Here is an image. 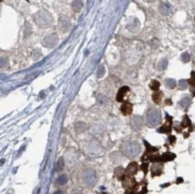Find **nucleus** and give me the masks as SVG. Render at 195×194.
I'll return each instance as SVG.
<instances>
[{"instance_id":"f257e3e1","label":"nucleus","mask_w":195,"mask_h":194,"mask_svg":"<svg viewBox=\"0 0 195 194\" xmlns=\"http://www.w3.org/2000/svg\"><path fill=\"white\" fill-rule=\"evenodd\" d=\"M122 151L124 154L129 158H134L139 156L141 147L140 145L136 141H128L122 147Z\"/></svg>"},{"instance_id":"f03ea898","label":"nucleus","mask_w":195,"mask_h":194,"mask_svg":"<svg viewBox=\"0 0 195 194\" xmlns=\"http://www.w3.org/2000/svg\"><path fill=\"white\" fill-rule=\"evenodd\" d=\"M146 121L148 127L153 128L158 125L162 121V115L160 111L157 109H150L147 113Z\"/></svg>"},{"instance_id":"7ed1b4c3","label":"nucleus","mask_w":195,"mask_h":194,"mask_svg":"<svg viewBox=\"0 0 195 194\" xmlns=\"http://www.w3.org/2000/svg\"><path fill=\"white\" fill-rule=\"evenodd\" d=\"M36 24L41 27H47L51 24V17L47 12H39L34 16Z\"/></svg>"},{"instance_id":"20e7f679","label":"nucleus","mask_w":195,"mask_h":194,"mask_svg":"<svg viewBox=\"0 0 195 194\" xmlns=\"http://www.w3.org/2000/svg\"><path fill=\"white\" fill-rule=\"evenodd\" d=\"M82 178H83V182L87 186H94L97 181L96 172L93 169H90V168H87L83 172Z\"/></svg>"},{"instance_id":"39448f33","label":"nucleus","mask_w":195,"mask_h":194,"mask_svg":"<svg viewBox=\"0 0 195 194\" xmlns=\"http://www.w3.org/2000/svg\"><path fill=\"white\" fill-rule=\"evenodd\" d=\"M58 41V35H57L56 33H52V34L47 36V37L44 39L43 44H44V46H46V47H48V48H53V47H55V46L57 45Z\"/></svg>"},{"instance_id":"423d86ee","label":"nucleus","mask_w":195,"mask_h":194,"mask_svg":"<svg viewBox=\"0 0 195 194\" xmlns=\"http://www.w3.org/2000/svg\"><path fill=\"white\" fill-rule=\"evenodd\" d=\"M143 127V120L140 116H134L131 120V128L134 130H140Z\"/></svg>"},{"instance_id":"0eeeda50","label":"nucleus","mask_w":195,"mask_h":194,"mask_svg":"<svg viewBox=\"0 0 195 194\" xmlns=\"http://www.w3.org/2000/svg\"><path fill=\"white\" fill-rule=\"evenodd\" d=\"M175 158V154H172V153H165L164 154L163 156L157 157V160L155 161H158V162H167V161H172Z\"/></svg>"},{"instance_id":"6e6552de","label":"nucleus","mask_w":195,"mask_h":194,"mask_svg":"<svg viewBox=\"0 0 195 194\" xmlns=\"http://www.w3.org/2000/svg\"><path fill=\"white\" fill-rule=\"evenodd\" d=\"M137 172H138V165H137V163L131 162L128 165V167L126 169V172L129 174V175H133V174L137 173Z\"/></svg>"},{"instance_id":"1a4fd4ad","label":"nucleus","mask_w":195,"mask_h":194,"mask_svg":"<svg viewBox=\"0 0 195 194\" xmlns=\"http://www.w3.org/2000/svg\"><path fill=\"white\" fill-rule=\"evenodd\" d=\"M151 171H152V173H153V176L155 175H160L163 172V165L162 164H155L152 165L151 167Z\"/></svg>"},{"instance_id":"9d476101","label":"nucleus","mask_w":195,"mask_h":194,"mask_svg":"<svg viewBox=\"0 0 195 194\" xmlns=\"http://www.w3.org/2000/svg\"><path fill=\"white\" fill-rule=\"evenodd\" d=\"M129 90H130V89H129L128 86H123V87H122V88L119 90L118 93H117V97H116L117 101H118V102H122V100H123V98H124L125 94L128 93Z\"/></svg>"},{"instance_id":"9b49d317","label":"nucleus","mask_w":195,"mask_h":194,"mask_svg":"<svg viewBox=\"0 0 195 194\" xmlns=\"http://www.w3.org/2000/svg\"><path fill=\"white\" fill-rule=\"evenodd\" d=\"M122 184L126 189L132 188L135 184V180L133 178L130 177V175H129L127 177H124V179L122 180Z\"/></svg>"},{"instance_id":"f8f14e48","label":"nucleus","mask_w":195,"mask_h":194,"mask_svg":"<svg viewBox=\"0 0 195 194\" xmlns=\"http://www.w3.org/2000/svg\"><path fill=\"white\" fill-rule=\"evenodd\" d=\"M132 104L130 103H125L124 104H122V108H121V111L124 114V115H129L132 112Z\"/></svg>"},{"instance_id":"ddd939ff","label":"nucleus","mask_w":195,"mask_h":194,"mask_svg":"<svg viewBox=\"0 0 195 194\" xmlns=\"http://www.w3.org/2000/svg\"><path fill=\"white\" fill-rule=\"evenodd\" d=\"M84 6V0H75L72 4V7L75 12H79Z\"/></svg>"},{"instance_id":"4468645a","label":"nucleus","mask_w":195,"mask_h":194,"mask_svg":"<svg viewBox=\"0 0 195 194\" xmlns=\"http://www.w3.org/2000/svg\"><path fill=\"white\" fill-rule=\"evenodd\" d=\"M152 98H153V101H154L155 103L159 104V103H161V101H162V98H163V93L160 92V91L155 92V93L153 94Z\"/></svg>"},{"instance_id":"2eb2a0df","label":"nucleus","mask_w":195,"mask_h":194,"mask_svg":"<svg viewBox=\"0 0 195 194\" xmlns=\"http://www.w3.org/2000/svg\"><path fill=\"white\" fill-rule=\"evenodd\" d=\"M191 100L189 98V97H183V98L180 101V105L181 107L184 108V109H187L189 108V106L191 105Z\"/></svg>"},{"instance_id":"dca6fc26","label":"nucleus","mask_w":195,"mask_h":194,"mask_svg":"<svg viewBox=\"0 0 195 194\" xmlns=\"http://www.w3.org/2000/svg\"><path fill=\"white\" fill-rule=\"evenodd\" d=\"M171 124H172V122H169V123H167V124H165L164 126H162V127L158 129V131H159L160 133L169 134V133L171 132V130H172Z\"/></svg>"},{"instance_id":"f3484780","label":"nucleus","mask_w":195,"mask_h":194,"mask_svg":"<svg viewBox=\"0 0 195 194\" xmlns=\"http://www.w3.org/2000/svg\"><path fill=\"white\" fill-rule=\"evenodd\" d=\"M165 85L167 88L169 89H173L175 86H176V81L172 78H168L165 81Z\"/></svg>"},{"instance_id":"a211bd4d","label":"nucleus","mask_w":195,"mask_h":194,"mask_svg":"<svg viewBox=\"0 0 195 194\" xmlns=\"http://www.w3.org/2000/svg\"><path fill=\"white\" fill-rule=\"evenodd\" d=\"M75 129L76 132H82L86 129V124L84 122H76L75 124Z\"/></svg>"},{"instance_id":"6ab92c4d","label":"nucleus","mask_w":195,"mask_h":194,"mask_svg":"<svg viewBox=\"0 0 195 194\" xmlns=\"http://www.w3.org/2000/svg\"><path fill=\"white\" fill-rule=\"evenodd\" d=\"M68 182V176L66 175V174H62V175L58 176L56 180V183L60 184V185H63L65 183H67Z\"/></svg>"},{"instance_id":"aec40b11","label":"nucleus","mask_w":195,"mask_h":194,"mask_svg":"<svg viewBox=\"0 0 195 194\" xmlns=\"http://www.w3.org/2000/svg\"><path fill=\"white\" fill-rule=\"evenodd\" d=\"M160 10H161L162 14H168L169 13H171L172 8H171V6H170V5H168V4H163V5L161 6V7H160Z\"/></svg>"},{"instance_id":"412c9836","label":"nucleus","mask_w":195,"mask_h":194,"mask_svg":"<svg viewBox=\"0 0 195 194\" xmlns=\"http://www.w3.org/2000/svg\"><path fill=\"white\" fill-rule=\"evenodd\" d=\"M115 173H116V175L118 176L119 178H122L124 176V174H125V169L123 167H122V166L117 167L115 169Z\"/></svg>"},{"instance_id":"4be33fe9","label":"nucleus","mask_w":195,"mask_h":194,"mask_svg":"<svg viewBox=\"0 0 195 194\" xmlns=\"http://www.w3.org/2000/svg\"><path fill=\"white\" fill-rule=\"evenodd\" d=\"M149 87H150L153 91H155V92H157V91L159 89V87H160V83H159L158 80H153V81L150 83Z\"/></svg>"},{"instance_id":"5701e85b","label":"nucleus","mask_w":195,"mask_h":194,"mask_svg":"<svg viewBox=\"0 0 195 194\" xmlns=\"http://www.w3.org/2000/svg\"><path fill=\"white\" fill-rule=\"evenodd\" d=\"M191 120L189 119V117H188L187 115H185L184 117H183V122H182V124H181L182 128H187V127H189V126H191Z\"/></svg>"},{"instance_id":"b1692460","label":"nucleus","mask_w":195,"mask_h":194,"mask_svg":"<svg viewBox=\"0 0 195 194\" xmlns=\"http://www.w3.org/2000/svg\"><path fill=\"white\" fill-rule=\"evenodd\" d=\"M63 166H64V160L62 157H60V159H58V163H57V166H56V170L58 172H60L62 169H63Z\"/></svg>"},{"instance_id":"393cba45","label":"nucleus","mask_w":195,"mask_h":194,"mask_svg":"<svg viewBox=\"0 0 195 194\" xmlns=\"http://www.w3.org/2000/svg\"><path fill=\"white\" fill-rule=\"evenodd\" d=\"M104 74H105V68L102 65L98 68V71H97V76H98L99 78H101V77H103L104 75Z\"/></svg>"},{"instance_id":"a878e982","label":"nucleus","mask_w":195,"mask_h":194,"mask_svg":"<svg viewBox=\"0 0 195 194\" xmlns=\"http://www.w3.org/2000/svg\"><path fill=\"white\" fill-rule=\"evenodd\" d=\"M167 65H168V62L166 60H163L162 61H160V63L158 64V69L160 70H164L167 68Z\"/></svg>"},{"instance_id":"bb28decb","label":"nucleus","mask_w":195,"mask_h":194,"mask_svg":"<svg viewBox=\"0 0 195 194\" xmlns=\"http://www.w3.org/2000/svg\"><path fill=\"white\" fill-rule=\"evenodd\" d=\"M178 86L181 90H184L187 88V81L184 80V79H181L179 82H178Z\"/></svg>"},{"instance_id":"cd10ccee","label":"nucleus","mask_w":195,"mask_h":194,"mask_svg":"<svg viewBox=\"0 0 195 194\" xmlns=\"http://www.w3.org/2000/svg\"><path fill=\"white\" fill-rule=\"evenodd\" d=\"M190 60H191V57H190V55H189L187 52H184V53L182 55V60H183L184 63L189 62V61H190Z\"/></svg>"},{"instance_id":"c85d7f7f","label":"nucleus","mask_w":195,"mask_h":194,"mask_svg":"<svg viewBox=\"0 0 195 194\" xmlns=\"http://www.w3.org/2000/svg\"><path fill=\"white\" fill-rule=\"evenodd\" d=\"M189 84L191 86H195V71L191 72V77L189 80Z\"/></svg>"},{"instance_id":"c756f323","label":"nucleus","mask_w":195,"mask_h":194,"mask_svg":"<svg viewBox=\"0 0 195 194\" xmlns=\"http://www.w3.org/2000/svg\"><path fill=\"white\" fill-rule=\"evenodd\" d=\"M41 55H42V53H41V51L39 50H33V52H32V57H33L34 60L39 59Z\"/></svg>"},{"instance_id":"7c9ffc66","label":"nucleus","mask_w":195,"mask_h":194,"mask_svg":"<svg viewBox=\"0 0 195 194\" xmlns=\"http://www.w3.org/2000/svg\"><path fill=\"white\" fill-rule=\"evenodd\" d=\"M169 141L171 144H173L175 142V137H173V136H172V137H169Z\"/></svg>"},{"instance_id":"2f4dec72","label":"nucleus","mask_w":195,"mask_h":194,"mask_svg":"<svg viewBox=\"0 0 195 194\" xmlns=\"http://www.w3.org/2000/svg\"><path fill=\"white\" fill-rule=\"evenodd\" d=\"M53 194H63V192H62L61 190H57V191H55Z\"/></svg>"},{"instance_id":"473e14b6","label":"nucleus","mask_w":195,"mask_h":194,"mask_svg":"<svg viewBox=\"0 0 195 194\" xmlns=\"http://www.w3.org/2000/svg\"><path fill=\"white\" fill-rule=\"evenodd\" d=\"M147 1H148V2H153L154 0H147Z\"/></svg>"},{"instance_id":"72a5a7b5","label":"nucleus","mask_w":195,"mask_h":194,"mask_svg":"<svg viewBox=\"0 0 195 194\" xmlns=\"http://www.w3.org/2000/svg\"><path fill=\"white\" fill-rule=\"evenodd\" d=\"M192 93H193V95L195 96V90H194V91H192Z\"/></svg>"},{"instance_id":"f704fd0d","label":"nucleus","mask_w":195,"mask_h":194,"mask_svg":"<svg viewBox=\"0 0 195 194\" xmlns=\"http://www.w3.org/2000/svg\"><path fill=\"white\" fill-rule=\"evenodd\" d=\"M7 194H10V193H7Z\"/></svg>"}]
</instances>
